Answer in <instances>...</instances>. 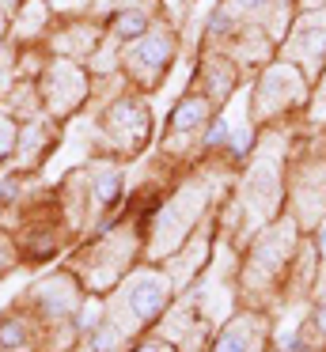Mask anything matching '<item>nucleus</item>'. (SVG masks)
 Returning a JSON list of instances; mask_svg holds the SVG:
<instances>
[{
	"instance_id": "1",
	"label": "nucleus",
	"mask_w": 326,
	"mask_h": 352,
	"mask_svg": "<svg viewBox=\"0 0 326 352\" xmlns=\"http://www.w3.org/2000/svg\"><path fill=\"white\" fill-rule=\"evenodd\" d=\"M163 303H167V280H159V276H136L125 288V307L133 314V322L156 318L163 311Z\"/></svg>"
},
{
	"instance_id": "2",
	"label": "nucleus",
	"mask_w": 326,
	"mask_h": 352,
	"mask_svg": "<svg viewBox=\"0 0 326 352\" xmlns=\"http://www.w3.org/2000/svg\"><path fill=\"white\" fill-rule=\"evenodd\" d=\"M34 296L45 303V311H50V314L76 311V292L68 288V280H45V284H38V288H34ZM42 303H38V307H42Z\"/></svg>"
},
{
	"instance_id": "3",
	"label": "nucleus",
	"mask_w": 326,
	"mask_h": 352,
	"mask_svg": "<svg viewBox=\"0 0 326 352\" xmlns=\"http://www.w3.org/2000/svg\"><path fill=\"white\" fill-rule=\"evenodd\" d=\"M250 349V326L247 322H235L232 329H224V337L216 341L212 352H247Z\"/></svg>"
},
{
	"instance_id": "4",
	"label": "nucleus",
	"mask_w": 326,
	"mask_h": 352,
	"mask_svg": "<svg viewBox=\"0 0 326 352\" xmlns=\"http://www.w3.org/2000/svg\"><path fill=\"white\" fill-rule=\"evenodd\" d=\"M156 57H167L163 38H152V42H144V46H136L133 54H129V61H141V65H159Z\"/></svg>"
},
{
	"instance_id": "5",
	"label": "nucleus",
	"mask_w": 326,
	"mask_h": 352,
	"mask_svg": "<svg viewBox=\"0 0 326 352\" xmlns=\"http://www.w3.org/2000/svg\"><path fill=\"white\" fill-rule=\"evenodd\" d=\"M201 114H205V102L186 99L179 107V114H174V129H190V125H197V122H201Z\"/></svg>"
},
{
	"instance_id": "6",
	"label": "nucleus",
	"mask_w": 326,
	"mask_h": 352,
	"mask_svg": "<svg viewBox=\"0 0 326 352\" xmlns=\"http://www.w3.org/2000/svg\"><path fill=\"white\" fill-rule=\"evenodd\" d=\"M114 193H118V175H114V170L99 175V182H95V197L103 201V205H110V201H114Z\"/></svg>"
},
{
	"instance_id": "7",
	"label": "nucleus",
	"mask_w": 326,
	"mask_h": 352,
	"mask_svg": "<svg viewBox=\"0 0 326 352\" xmlns=\"http://www.w3.org/2000/svg\"><path fill=\"white\" fill-rule=\"evenodd\" d=\"M114 27H118V34H125V38L129 34H144V16L141 12H125V16H118Z\"/></svg>"
},
{
	"instance_id": "8",
	"label": "nucleus",
	"mask_w": 326,
	"mask_h": 352,
	"mask_svg": "<svg viewBox=\"0 0 326 352\" xmlns=\"http://www.w3.org/2000/svg\"><path fill=\"white\" fill-rule=\"evenodd\" d=\"M23 341H27V333H23L19 322H0V344H12V349H19Z\"/></svg>"
},
{
	"instance_id": "9",
	"label": "nucleus",
	"mask_w": 326,
	"mask_h": 352,
	"mask_svg": "<svg viewBox=\"0 0 326 352\" xmlns=\"http://www.w3.org/2000/svg\"><path fill=\"white\" fill-rule=\"evenodd\" d=\"M311 326L318 329V337H326V296L315 303V322H311Z\"/></svg>"
},
{
	"instance_id": "10",
	"label": "nucleus",
	"mask_w": 326,
	"mask_h": 352,
	"mask_svg": "<svg viewBox=\"0 0 326 352\" xmlns=\"http://www.w3.org/2000/svg\"><path fill=\"white\" fill-rule=\"evenodd\" d=\"M114 333H118V329H110V326H106V329H99L95 349H99V352H110V349H114Z\"/></svg>"
},
{
	"instance_id": "11",
	"label": "nucleus",
	"mask_w": 326,
	"mask_h": 352,
	"mask_svg": "<svg viewBox=\"0 0 326 352\" xmlns=\"http://www.w3.org/2000/svg\"><path fill=\"white\" fill-rule=\"evenodd\" d=\"M220 140H227V122H216L209 133V144H220Z\"/></svg>"
},
{
	"instance_id": "12",
	"label": "nucleus",
	"mask_w": 326,
	"mask_h": 352,
	"mask_svg": "<svg viewBox=\"0 0 326 352\" xmlns=\"http://www.w3.org/2000/svg\"><path fill=\"white\" fill-rule=\"evenodd\" d=\"M136 352H167V344H159V341H152V344H141Z\"/></svg>"
},
{
	"instance_id": "13",
	"label": "nucleus",
	"mask_w": 326,
	"mask_h": 352,
	"mask_svg": "<svg viewBox=\"0 0 326 352\" xmlns=\"http://www.w3.org/2000/svg\"><path fill=\"white\" fill-rule=\"evenodd\" d=\"M318 254H323V261H326V228L318 231Z\"/></svg>"
}]
</instances>
